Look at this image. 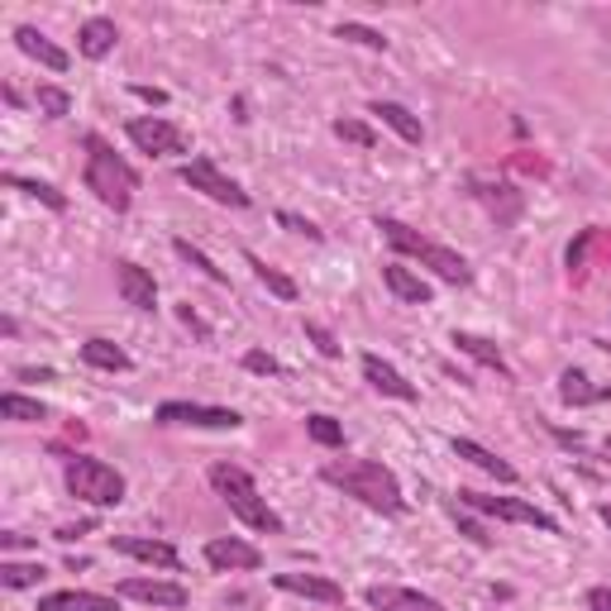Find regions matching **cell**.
<instances>
[{
	"label": "cell",
	"mask_w": 611,
	"mask_h": 611,
	"mask_svg": "<svg viewBox=\"0 0 611 611\" xmlns=\"http://www.w3.org/2000/svg\"><path fill=\"white\" fill-rule=\"evenodd\" d=\"M320 478H325L330 487H340L344 497L373 506V512H383V516H401L406 512V497H401L397 473L383 469L377 459H340V463H325V469H320Z\"/></svg>",
	"instance_id": "6da1fadb"
},
{
	"label": "cell",
	"mask_w": 611,
	"mask_h": 611,
	"mask_svg": "<svg viewBox=\"0 0 611 611\" xmlns=\"http://www.w3.org/2000/svg\"><path fill=\"white\" fill-rule=\"evenodd\" d=\"M82 178H86V192H96L100 206H110V211L135 206L139 172L129 168L100 135H86V172H82Z\"/></svg>",
	"instance_id": "7a4b0ae2"
},
{
	"label": "cell",
	"mask_w": 611,
	"mask_h": 611,
	"mask_svg": "<svg viewBox=\"0 0 611 611\" xmlns=\"http://www.w3.org/2000/svg\"><path fill=\"white\" fill-rule=\"evenodd\" d=\"M211 487L221 492V502L235 512L249 530H264V535H282V516L268 506V497L258 492V483L249 473L239 469V463H215L211 469Z\"/></svg>",
	"instance_id": "3957f363"
},
{
	"label": "cell",
	"mask_w": 611,
	"mask_h": 611,
	"mask_svg": "<svg viewBox=\"0 0 611 611\" xmlns=\"http://www.w3.org/2000/svg\"><path fill=\"white\" fill-rule=\"evenodd\" d=\"M377 229H383V239H387L397 254L420 258V264L435 268L444 282H454V287L473 282V268L463 264V258H459L454 249H444V244H435V239H426V235H416L411 225H401V221H392V215H383V221H377Z\"/></svg>",
	"instance_id": "277c9868"
},
{
	"label": "cell",
	"mask_w": 611,
	"mask_h": 611,
	"mask_svg": "<svg viewBox=\"0 0 611 611\" xmlns=\"http://www.w3.org/2000/svg\"><path fill=\"white\" fill-rule=\"evenodd\" d=\"M67 492L86 506H120L125 502V473L106 459H72L67 463Z\"/></svg>",
	"instance_id": "5b68a950"
},
{
	"label": "cell",
	"mask_w": 611,
	"mask_h": 611,
	"mask_svg": "<svg viewBox=\"0 0 611 611\" xmlns=\"http://www.w3.org/2000/svg\"><path fill=\"white\" fill-rule=\"evenodd\" d=\"M125 135H129V143H135L139 153H149V158H182V153H192V135L178 129L172 120H163V115H135V120L125 125Z\"/></svg>",
	"instance_id": "8992f818"
},
{
	"label": "cell",
	"mask_w": 611,
	"mask_h": 611,
	"mask_svg": "<svg viewBox=\"0 0 611 611\" xmlns=\"http://www.w3.org/2000/svg\"><path fill=\"white\" fill-rule=\"evenodd\" d=\"M459 506H469V512H483V516H497V521H516V526H535L545 535H559V521L540 512L535 502H521V497H487V492H473L463 487L459 492Z\"/></svg>",
	"instance_id": "52a82bcc"
},
{
	"label": "cell",
	"mask_w": 611,
	"mask_h": 611,
	"mask_svg": "<svg viewBox=\"0 0 611 611\" xmlns=\"http://www.w3.org/2000/svg\"><path fill=\"white\" fill-rule=\"evenodd\" d=\"M182 182L192 186V192H201V196H211L215 206H229V211H244L249 206V192L235 182V178H225L221 168L211 163V158H192V163H182Z\"/></svg>",
	"instance_id": "ba28073f"
},
{
	"label": "cell",
	"mask_w": 611,
	"mask_h": 611,
	"mask_svg": "<svg viewBox=\"0 0 611 611\" xmlns=\"http://www.w3.org/2000/svg\"><path fill=\"white\" fill-rule=\"evenodd\" d=\"M158 426H192V430H239L244 416L229 406H201V401H163L153 411Z\"/></svg>",
	"instance_id": "9c48e42d"
},
{
	"label": "cell",
	"mask_w": 611,
	"mask_h": 611,
	"mask_svg": "<svg viewBox=\"0 0 611 611\" xmlns=\"http://www.w3.org/2000/svg\"><path fill=\"white\" fill-rule=\"evenodd\" d=\"M206 564L215 574H254L264 564V555L249 540H239V535H215L206 545Z\"/></svg>",
	"instance_id": "30bf717a"
},
{
	"label": "cell",
	"mask_w": 611,
	"mask_h": 611,
	"mask_svg": "<svg viewBox=\"0 0 611 611\" xmlns=\"http://www.w3.org/2000/svg\"><path fill=\"white\" fill-rule=\"evenodd\" d=\"M110 545H115V555L153 564V569H163V574H182V555L168 540H149V535H110Z\"/></svg>",
	"instance_id": "8fae6325"
},
{
	"label": "cell",
	"mask_w": 611,
	"mask_h": 611,
	"mask_svg": "<svg viewBox=\"0 0 611 611\" xmlns=\"http://www.w3.org/2000/svg\"><path fill=\"white\" fill-rule=\"evenodd\" d=\"M120 598H129V602H143V607H168V611H178V607H186L192 598H186V588L182 583H168V578H125L120 588Z\"/></svg>",
	"instance_id": "7c38bea8"
},
{
	"label": "cell",
	"mask_w": 611,
	"mask_h": 611,
	"mask_svg": "<svg viewBox=\"0 0 611 611\" xmlns=\"http://www.w3.org/2000/svg\"><path fill=\"white\" fill-rule=\"evenodd\" d=\"M272 588L292 592V598L325 602V607H344V588L334 583V578H320V574H272Z\"/></svg>",
	"instance_id": "4fadbf2b"
},
{
	"label": "cell",
	"mask_w": 611,
	"mask_h": 611,
	"mask_svg": "<svg viewBox=\"0 0 611 611\" xmlns=\"http://www.w3.org/2000/svg\"><path fill=\"white\" fill-rule=\"evenodd\" d=\"M115 287H120V297L135 306V311H153V306H158L153 272L139 268V264H129V258H120V264H115Z\"/></svg>",
	"instance_id": "5bb4252c"
},
{
	"label": "cell",
	"mask_w": 611,
	"mask_h": 611,
	"mask_svg": "<svg viewBox=\"0 0 611 611\" xmlns=\"http://www.w3.org/2000/svg\"><path fill=\"white\" fill-rule=\"evenodd\" d=\"M368 607L373 611H444V602L426 598L416 588H397V583H373L368 588Z\"/></svg>",
	"instance_id": "9a60e30c"
},
{
	"label": "cell",
	"mask_w": 611,
	"mask_h": 611,
	"mask_svg": "<svg viewBox=\"0 0 611 611\" xmlns=\"http://www.w3.org/2000/svg\"><path fill=\"white\" fill-rule=\"evenodd\" d=\"M363 377H368L373 392H383V397H397V401H420V387L406 383V377L392 368V363H383L377 354H363Z\"/></svg>",
	"instance_id": "2e32d148"
},
{
	"label": "cell",
	"mask_w": 611,
	"mask_h": 611,
	"mask_svg": "<svg viewBox=\"0 0 611 611\" xmlns=\"http://www.w3.org/2000/svg\"><path fill=\"white\" fill-rule=\"evenodd\" d=\"M14 43H20V53H24V57H34V63H43L49 72H67V67H72V57H67L63 49H57V43H53L49 34H39L34 24H20V29H14Z\"/></svg>",
	"instance_id": "e0dca14e"
},
{
	"label": "cell",
	"mask_w": 611,
	"mask_h": 611,
	"mask_svg": "<svg viewBox=\"0 0 611 611\" xmlns=\"http://www.w3.org/2000/svg\"><path fill=\"white\" fill-rule=\"evenodd\" d=\"M383 282H387V292L397 297V301H406V306H430V282L420 278V272H411L406 264H387L383 268Z\"/></svg>",
	"instance_id": "ac0fdd59"
},
{
	"label": "cell",
	"mask_w": 611,
	"mask_h": 611,
	"mask_svg": "<svg viewBox=\"0 0 611 611\" xmlns=\"http://www.w3.org/2000/svg\"><path fill=\"white\" fill-rule=\"evenodd\" d=\"M39 611H120V602L106 598V592L67 588V592H49V598H39Z\"/></svg>",
	"instance_id": "d6986e66"
},
{
	"label": "cell",
	"mask_w": 611,
	"mask_h": 611,
	"mask_svg": "<svg viewBox=\"0 0 611 611\" xmlns=\"http://www.w3.org/2000/svg\"><path fill=\"white\" fill-rule=\"evenodd\" d=\"M559 397L569 401V406H598V401L611 397V387L592 383L583 368H564V373H559Z\"/></svg>",
	"instance_id": "ffe728a7"
},
{
	"label": "cell",
	"mask_w": 611,
	"mask_h": 611,
	"mask_svg": "<svg viewBox=\"0 0 611 611\" xmlns=\"http://www.w3.org/2000/svg\"><path fill=\"white\" fill-rule=\"evenodd\" d=\"M454 454H459V459H469L473 469H483L487 478H497V483H506V487L516 483V469H512V463H506L502 454H492V449H483L478 440H454Z\"/></svg>",
	"instance_id": "44dd1931"
},
{
	"label": "cell",
	"mask_w": 611,
	"mask_h": 611,
	"mask_svg": "<svg viewBox=\"0 0 611 611\" xmlns=\"http://www.w3.org/2000/svg\"><path fill=\"white\" fill-rule=\"evenodd\" d=\"M115 43H120V29H115V20H106V14H96V20H86L77 29V49L82 57H106Z\"/></svg>",
	"instance_id": "7402d4cb"
},
{
	"label": "cell",
	"mask_w": 611,
	"mask_h": 611,
	"mask_svg": "<svg viewBox=\"0 0 611 611\" xmlns=\"http://www.w3.org/2000/svg\"><path fill=\"white\" fill-rule=\"evenodd\" d=\"M454 344H459V354H469V358H478L483 368H492V373H502V377H512V368H506V358H502V349L492 344V340H483V334H469V330H454Z\"/></svg>",
	"instance_id": "603a6c76"
},
{
	"label": "cell",
	"mask_w": 611,
	"mask_h": 611,
	"mask_svg": "<svg viewBox=\"0 0 611 611\" xmlns=\"http://www.w3.org/2000/svg\"><path fill=\"white\" fill-rule=\"evenodd\" d=\"M373 115H383V125L387 129H397V135L406 139V143H420L426 139V129H420V120L406 106H397V100H373Z\"/></svg>",
	"instance_id": "cb8c5ba5"
},
{
	"label": "cell",
	"mask_w": 611,
	"mask_h": 611,
	"mask_svg": "<svg viewBox=\"0 0 611 611\" xmlns=\"http://www.w3.org/2000/svg\"><path fill=\"white\" fill-rule=\"evenodd\" d=\"M82 363H92V368H100V373H129V354L120 344H110V340H86L82 344Z\"/></svg>",
	"instance_id": "d4e9b609"
},
{
	"label": "cell",
	"mask_w": 611,
	"mask_h": 611,
	"mask_svg": "<svg viewBox=\"0 0 611 611\" xmlns=\"http://www.w3.org/2000/svg\"><path fill=\"white\" fill-rule=\"evenodd\" d=\"M249 268H254V278H258V282H264V287H268V292H272V297H282V301H297V297H301V287H297L292 278H287V272H282V268H272V264H268V258H258V254H249Z\"/></svg>",
	"instance_id": "484cf974"
},
{
	"label": "cell",
	"mask_w": 611,
	"mask_h": 611,
	"mask_svg": "<svg viewBox=\"0 0 611 611\" xmlns=\"http://www.w3.org/2000/svg\"><path fill=\"white\" fill-rule=\"evenodd\" d=\"M43 578H49V569H43V564H14V559L0 564V588H10V592H20V588H39Z\"/></svg>",
	"instance_id": "4316f807"
},
{
	"label": "cell",
	"mask_w": 611,
	"mask_h": 611,
	"mask_svg": "<svg viewBox=\"0 0 611 611\" xmlns=\"http://www.w3.org/2000/svg\"><path fill=\"white\" fill-rule=\"evenodd\" d=\"M0 411H6V420H20V426H34V420L49 416V411H43V401L20 397V392H6V397H0Z\"/></svg>",
	"instance_id": "83f0119b"
},
{
	"label": "cell",
	"mask_w": 611,
	"mask_h": 611,
	"mask_svg": "<svg viewBox=\"0 0 611 611\" xmlns=\"http://www.w3.org/2000/svg\"><path fill=\"white\" fill-rule=\"evenodd\" d=\"M6 186H20L24 196L43 201V206H49V211H67V196L57 192V186H49V182H34V178H14V172H10V178H6Z\"/></svg>",
	"instance_id": "f1b7e54d"
},
{
	"label": "cell",
	"mask_w": 611,
	"mask_h": 611,
	"mask_svg": "<svg viewBox=\"0 0 611 611\" xmlns=\"http://www.w3.org/2000/svg\"><path fill=\"white\" fill-rule=\"evenodd\" d=\"M306 435L325 449H344V426L334 416H306Z\"/></svg>",
	"instance_id": "f546056e"
},
{
	"label": "cell",
	"mask_w": 611,
	"mask_h": 611,
	"mask_svg": "<svg viewBox=\"0 0 611 611\" xmlns=\"http://www.w3.org/2000/svg\"><path fill=\"white\" fill-rule=\"evenodd\" d=\"M334 39H344V43H363V49H373V53H387V39L377 34V29L358 24V20H344L340 29H334Z\"/></svg>",
	"instance_id": "4dcf8cb0"
},
{
	"label": "cell",
	"mask_w": 611,
	"mask_h": 611,
	"mask_svg": "<svg viewBox=\"0 0 611 611\" xmlns=\"http://www.w3.org/2000/svg\"><path fill=\"white\" fill-rule=\"evenodd\" d=\"M172 254H178V258H182V264H192L196 272H206V278H211V282H229V272H225V268H215V264H211V258H206V254H201V249H192V244H186V239H172Z\"/></svg>",
	"instance_id": "1f68e13d"
},
{
	"label": "cell",
	"mask_w": 611,
	"mask_h": 611,
	"mask_svg": "<svg viewBox=\"0 0 611 611\" xmlns=\"http://www.w3.org/2000/svg\"><path fill=\"white\" fill-rule=\"evenodd\" d=\"M34 100H39V110L49 115V120H63V115L72 110V96L63 92V86H39V96H34Z\"/></svg>",
	"instance_id": "d6a6232c"
},
{
	"label": "cell",
	"mask_w": 611,
	"mask_h": 611,
	"mask_svg": "<svg viewBox=\"0 0 611 611\" xmlns=\"http://www.w3.org/2000/svg\"><path fill=\"white\" fill-rule=\"evenodd\" d=\"M334 135H340L344 143H358V149H373V143H377V135H373L368 125H363V120H344V115L334 120Z\"/></svg>",
	"instance_id": "836d02e7"
},
{
	"label": "cell",
	"mask_w": 611,
	"mask_h": 611,
	"mask_svg": "<svg viewBox=\"0 0 611 611\" xmlns=\"http://www.w3.org/2000/svg\"><path fill=\"white\" fill-rule=\"evenodd\" d=\"M278 225H282V229H292V235H301V239H311V244L325 239V229L311 225L306 215H292V211H278Z\"/></svg>",
	"instance_id": "e575fe53"
},
{
	"label": "cell",
	"mask_w": 611,
	"mask_h": 611,
	"mask_svg": "<svg viewBox=\"0 0 611 611\" xmlns=\"http://www.w3.org/2000/svg\"><path fill=\"white\" fill-rule=\"evenodd\" d=\"M244 368L258 373V377H282V363L272 354H264V349H249V354H244Z\"/></svg>",
	"instance_id": "d590c367"
},
{
	"label": "cell",
	"mask_w": 611,
	"mask_h": 611,
	"mask_svg": "<svg viewBox=\"0 0 611 611\" xmlns=\"http://www.w3.org/2000/svg\"><path fill=\"white\" fill-rule=\"evenodd\" d=\"M306 340H311L325 358H340V340H334V334H330L325 325H315V320H306Z\"/></svg>",
	"instance_id": "8d00e7d4"
},
{
	"label": "cell",
	"mask_w": 611,
	"mask_h": 611,
	"mask_svg": "<svg viewBox=\"0 0 611 611\" xmlns=\"http://www.w3.org/2000/svg\"><path fill=\"white\" fill-rule=\"evenodd\" d=\"M454 526H459L463 535H469L473 545H492V535H487V526H483V521H473L469 512H459V506H454Z\"/></svg>",
	"instance_id": "74e56055"
},
{
	"label": "cell",
	"mask_w": 611,
	"mask_h": 611,
	"mask_svg": "<svg viewBox=\"0 0 611 611\" xmlns=\"http://www.w3.org/2000/svg\"><path fill=\"white\" fill-rule=\"evenodd\" d=\"M92 530H96V521H77V526H57V535H53V540L72 545V540H82V535H92Z\"/></svg>",
	"instance_id": "f35d334b"
},
{
	"label": "cell",
	"mask_w": 611,
	"mask_h": 611,
	"mask_svg": "<svg viewBox=\"0 0 611 611\" xmlns=\"http://www.w3.org/2000/svg\"><path fill=\"white\" fill-rule=\"evenodd\" d=\"M178 315H182V325H186V330H196V334H201V340H211V325H206V320H201V315L192 311V306H182V311H178Z\"/></svg>",
	"instance_id": "ab89813d"
},
{
	"label": "cell",
	"mask_w": 611,
	"mask_h": 611,
	"mask_svg": "<svg viewBox=\"0 0 611 611\" xmlns=\"http://www.w3.org/2000/svg\"><path fill=\"white\" fill-rule=\"evenodd\" d=\"M588 611H611V588H592L588 592Z\"/></svg>",
	"instance_id": "60d3db41"
},
{
	"label": "cell",
	"mask_w": 611,
	"mask_h": 611,
	"mask_svg": "<svg viewBox=\"0 0 611 611\" xmlns=\"http://www.w3.org/2000/svg\"><path fill=\"white\" fill-rule=\"evenodd\" d=\"M139 100H149V106H168V92H158V86H135Z\"/></svg>",
	"instance_id": "b9f144b4"
},
{
	"label": "cell",
	"mask_w": 611,
	"mask_h": 611,
	"mask_svg": "<svg viewBox=\"0 0 611 611\" xmlns=\"http://www.w3.org/2000/svg\"><path fill=\"white\" fill-rule=\"evenodd\" d=\"M0 549H29V535H20V530H0Z\"/></svg>",
	"instance_id": "7bdbcfd3"
},
{
	"label": "cell",
	"mask_w": 611,
	"mask_h": 611,
	"mask_svg": "<svg viewBox=\"0 0 611 611\" xmlns=\"http://www.w3.org/2000/svg\"><path fill=\"white\" fill-rule=\"evenodd\" d=\"M588 239H592V229H583V239H578L574 249H569V268H578V264H583V249H588Z\"/></svg>",
	"instance_id": "ee69618b"
},
{
	"label": "cell",
	"mask_w": 611,
	"mask_h": 611,
	"mask_svg": "<svg viewBox=\"0 0 611 611\" xmlns=\"http://www.w3.org/2000/svg\"><path fill=\"white\" fill-rule=\"evenodd\" d=\"M14 377H24V383H49V368H20V373H14Z\"/></svg>",
	"instance_id": "f6af8a7d"
},
{
	"label": "cell",
	"mask_w": 611,
	"mask_h": 611,
	"mask_svg": "<svg viewBox=\"0 0 611 611\" xmlns=\"http://www.w3.org/2000/svg\"><path fill=\"white\" fill-rule=\"evenodd\" d=\"M598 516H602V521H607V526H611V506H602V512H598Z\"/></svg>",
	"instance_id": "bcb514c9"
},
{
	"label": "cell",
	"mask_w": 611,
	"mask_h": 611,
	"mask_svg": "<svg viewBox=\"0 0 611 611\" xmlns=\"http://www.w3.org/2000/svg\"><path fill=\"white\" fill-rule=\"evenodd\" d=\"M607 449H611V440H607Z\"/></svg>",
	"instance_id": "7dc6e473"
}]
</instances>
